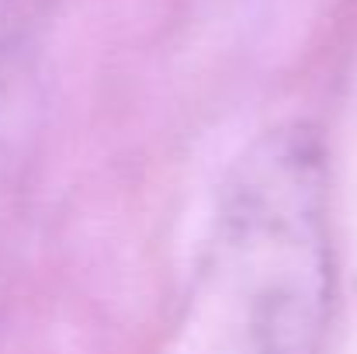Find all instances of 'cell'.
I'll return each mask as SVG.
<instances>
[{"instance_id": "cell-2", "label": "cell", "mask_w": 357, "mask_h": 354, "mask_svg": "<svg viewBox=\"0 0 357 354\" xmlns=\"http://www.w3.org/2000/svg\"><path fill=\"white\" fill-rule=\"evenodd\" d=\"M42 10L45 0H0V101L35 38Z\"/></svg>"}, {"instance_id": "cell-1", "label": "cell", "mask_w": 357, "mask_h": 354, "mask_svg": "<svg viewBox=\"0 0 357 354\" xmlns=\"http://www.w3.org/2000/svg\"><path fill=\"white\" fill-rule=\"evenodd\" d=\"M212 271L226 299L222 354H323L337 250L316 128L278 125L236 160L215 216Z\"/></svg>"}]
</instances>
